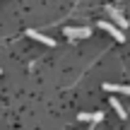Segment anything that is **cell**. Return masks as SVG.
I'll return each mask as SVG.
<instances>
[{"instance_id":"obj_3","label":"cell","mask_w":130,"mask_h":130,"mask_svg":"<svg viewBox=\"0 0 130 130\" xmlns=\"http://www.w3.org/2000/svg\"><path fill=\"white\" fill-rule=\"evenodd\" d=\"M106 12L111 14V19L116 22V27H121V29H125V27H128V19L123 17V12H121V10H116V7H111V5H108V7H106Z\"/></svg>"},{"instance_id":"obj_1","label":"cell","mask_w":130,"mask_h":130,"mask_svg":"<svg viewBox=\"0 0 130 130\" xmlns=\"http://www.w3.org/2000/svg\"><path fill=\"white\" fill-rule=\"evenodd\" d=\"M63 34L68 39H87V36H92V29L89 27H63Z\"/></svg>"},{"instance_id":"obj_5","label":"cell","mask_w":130,"mask_h":130,"mask_svg":"<svg viewBox=\"0 0 130 130\" xmlns=\"http://www.w3.org/2000/svg\"><path fill=\"white\" fill-rule=\"evenodd\" d=\"M27 36H31V39H36V41H41L43 46H56V41H53L51 36H46V34L36 31V29H29V31H27Z\"/></svg>"},{"instance_id":"obj_6","label":"cell","mask_w":130,"mask_h":130,"mask_svg":"<svg viewBox=\"0 0 130 130\" xmlns=\"http://www.w3.org/2000/svg\"><path fill=\"white\" fill-rule=\"evenodd\" d=\"M108 104H111V106H113V111H116L118 116H121V121H125V118H128V111L121 106V101H118L116 96H111V99H108Z\"/></svg>"},{"instance_id":"obj_4","label":"cell","mask_w":130,"mask_h":130,"mask_svg":"<svg viewBox=\"0 0 130 130\" xmlns=\"http://www.w3.org/2000/svg\"><path fill=\"white\" fill-rule=\"evenodd\" d=\"M77 121L79 123H101L104 121V113L101 111H94V113H79V116H77Z\"/></svg>"},{"instance_id":"obj_7","label":"cell","mask_w":130,"mask_h":130,"mask_svg":"<svg viewBox=\"0 0 130 130\" xmlns=\"http://www.w3.org/2000/svg\"><path fill=\"white\" fill-rule=\"evenodd\" d=\"M104 89H108V92H121V94H128L130 96V87H125V84H104Z\"/></svg>"},{"instance_id":"obj_2","label":"cell","mask_w":130,"mask_h":130,"mask_svg":"<svg viewBox=\"0 0 130 130\" xmlns=\"http://www.w3.org/2000/svg\"><path fill=\"white\" fill-rule=\"evenodd\" d=\"M99 27H101L104 31H108L113 39H116V41H121V43L125 41V34H123V29H118L116 24H111V22H99Z\"/></svg>"}]
</instances>
